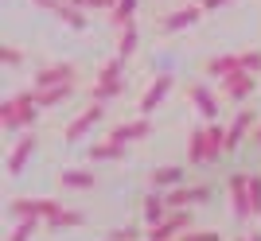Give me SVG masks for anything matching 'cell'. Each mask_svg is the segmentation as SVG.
<instances>
[{
    "mask_svg": "<svg viewBox=\"0 0 261 241\" xmlns=\"http://www.w3.org/2000/svg\"><path fill=\"white\" fill-rule=\"evenodd\" d=\"M230 198H234V214L238 218H253V202H250V175H230Z\"/></svg>",
    "mask_w": 261,
    "mask_h": 241,
    "instance_id": "9",
    "label": "cell"
},
{
    "mask_svg": "<svg viewBox=\"0 0 261 241\" xmlns=\"http://www.w3.org/2000/svg\"><path fill=\"white\" fill-rule=\"evenodd\" d=\"M172 89H175V78H172V74H156V82L144 89V98H141V113H144V117H152L164 101H168V94H172Z\"/></svg>",
    "mask_w": 261,
    "mask_h": 241,
    "instance_id": "6",
    "label": "cell"
},
{
    "mask_svg": "<svg viewBox=\"0 0 261 241\" xmlns=\"http://www.w3.org/2000/svg\"><path fill=\"white\" fill-rule=\"evenodd\" d=\"M121 156H125V144L101 140V144H94V148H90V164H109V160H121Z\"/></svg>",
    "mask_w": 261,
    "mask_h": 241,
    "instance_id": "20",
    "label": "cell"
},
{
    "mask_svg": "<svg viewBox=\"0 0 261 241\" xmlns=\"http://www.w3.org/2000/svg\"><path fill=\"white\" fill-rule=\"evenodd\" d=\"M35 4H39V8H47V12H55V16L66 8V0H35Z\"/></svg>",
    "mask_w": 261,
    "mask_h": 241,
    "instance_id": "32",
    "label": "cell"
},
{
    "mask_svg": "<svg viewBox=\"0 0 261 241\" xmlns=\"http://www.w3.org/2000/svg\"><path fill=\"white\" fill-rule=\"evenodd\" d=\"M101 117H106V101H94V105H86V109H82L74 120H70V125H66L63 140H66V144H78V140H82V136H86V132L94 129Z\"/></svg>",
    "mask_w": 261,
    "mask_h": 241,
    "instance_id": "2",
    "label": "cell"
},
{
    "mask_svg": "<svg viewBox=\"0 0 261 241\" xmlns=\"http://www.w3.org/2000/svg\"><path fill=\"white\" fill-rule=\"evenodd\" d=\"M141 218L148 222V226L164 222V218H168V198H164V195H144V202H141Z\"/></svg>",
    "mask_w": 261,
    "mask_h": 241,
    "instance_id": "18",
    "label": "cell"
},
{
    "mask_svg": "<svg viewBox=\"0 0 261 241\" xmlns=\"http://www.w3.org/2000/svg\"><path fill=\"white\" fill-rule=\"evenodd\" d=\"M59 183H63L66 191H90V187L98 183V175H94L90 167H74V171H63V175H59Z\"/></svg>",
    "mask_w": 261,
    "mask_h": 241,
    "instance_id": "17",
    "label": "cell"
},
{
    "mask_svg": "<svg viewBox=\"0 0 261 241\" xmlns=\"http://www.w3.org/2000/svg\"><path fill=\"white\" fill-rule=\"evenodd\" d=\"M59 20H63V23H70V27H78V32H82V27H86V12H82V8H78V4H70V0H66V8L63 12H59Z\"/></svg>",
    "mask_w": 261,
    "mask_h": 241,
    "instance_id": "25",
    "label": "cell"
},
{
    "mask_svg": "<svg viewBox=\"0 0 261 241\" xmlns=\"http://www.w3.org/2000/svg\"><path fill=\"white\" fill-rule=\"evenodd\" d=\"M218 89H222V98H226V101H250V94L257 89V78H253L250 70H238V74L222 78Z\"/></svg>",
    "mask_w": 261,
    "mask_h": 241,
    "instance_id": "5",
    "label": "cell"
},
{
    "mask_svg": "<svg viewBox=\"0 0 261 241\" xmlns=\"http://www.w3.org/2000/svg\"><path fill=\"white\" fill-rule=\"evenodd\" d=\"M203 20V8H195V4H184V8H175V12H168L160 20V32L164 35H175V32H187L191 23H199Z\"/></svg>",
    "mask_w": 261,
    "mask_h": 241,
    "instance_id": "7",
    "label": "cell"
},
{
    "mask_svg": "<svg viewBox=\"0 0 261 241\" xmlns=\"http://www.w3.org/2000/svg\"><path fill=\"white\" fill-rule=\"evenodd\" d=\"M121 89H125V78H98L90 98L94 101H113V98H121Z\"/></svg>",
    "mask_w": 261,
    "mask_h": 241,
    "instance_id": "21",
    "label": "cell"
},
{
    "mask_svg": "<svg viewBox=\"0 0 261 241\" xmlns=\"http://www.w3.org/2000/svg\"><path fill=\"white\" fill-rule=\"evenodd\" d=\"M187 164H195V167L211 164V136H207V125L187 136Z\"/></svg>",
    "mask_w": 261,
    "mask_h": 241,
    "instance_id": "10",
    "label": "cell"
},
{
    "mask_svg": "<svg viewBox=\"0 0 261 241\" xmlns=\"http://www.w3.org/2000/svg\"><path fill=\"white\" fill-rule=\"evenodd\" d=\"M35 230H39V218H23V222H16V230H12L8 241H32Z\"/></svg>",
    "mask_w": 261,
    "mask_h": 241,
    "instance_id": "26",
    "label": "cell"
},
{
    "mask_svg": "<svg viewBox=\"0 0 261 241\" xmlns=\"http://www.w3.org/2000/svg\"><path fill=\"white\" fill-rule=\"evenodd\" d=\"M0 63H4V66H20V63H23V51H16V47H4V51H0Z\"/></svg>",
    "mask_w": 261,
    "mask_h": 241,
    "instance_id": "30",
    "label": "cell"
},
{
    "mask_svg": "<svg viewBox=\"0 0 261 241\" xmlns=\"http://www.w3.org/2000/svg\"><path fill=\"white\" fill-rule=\"evenodd\" d=\"M35 117H39V105H35V94L32 89H23L16 98H8L0 105V125L8 132H20V129H32Z\"/></svg>",
    "mask_w": 261,
    "mask_h": 241,
    "instance_id": "1",
    "label": "cell"
},
{
    "mask_svg": "<svg viewBox=\"0 0 261 241\" xmlns=\"http://www.w3.org/2000/svg\"><path fill=\"white\" fill-rule=\"evenodd\" d=\"M242 70L261 74V51H242Z\"/></svg>",
    "mask_w": 261,
    "mask_h": 241,
    "instance_id": "28",
    "label": "cell"
},
{
    "mask_svg": "<svg viewBox=\"0 0 261 241\" xmlns=\"http://www.w3.org/2000/svg\"><path fill=\"white\" fill-rule=\"evenodd\" d=\"M35 148H39V136H20V144L8 152V175H20L28 167V160L35 156Z\"/></svg>",
    "mask_w": 261,
    "mask_h": 241,
    "instance_id": "12",
    "label": "cell"
},
{
    "mask_svg": "<svg viewBox=\"0 0 261 241\" xmlns=\"http://www.w3.org/2000/svg\"><path fill=\"white\" fill-rule=\"evenodd\" d=\"M250 202H253V218L261 214V175H250Z\"/></svg>",
    "mask_w": 261,
    "mask_h": 241,
    "instance_id": "29",
    "label": "cell"
},
{
    "mask_svg": "<svg viewBox=\"0 0 261 241\" xmlns=\"http://www.w3.org/2000/svg\"><path fill=\"white\" fill-rule=\"evenodd\" d=\"M148 132H152V120L141 113L137 120H121V125H113V129H109V140L133 144V140H141V136H148Z\"/></svg>",
    "mask_w": 261,
    "mask_h": 241,
    "instance_id": "8",
    "label": "cell"
},
{
    "mask_svg": "<svg viewBox=\"0 0 261 241\" xmlns=\"http://www.w3.org/2000/svg\"><path fill=\"white\" fill-rule=\"evenodd\" d=\"M55 210H59V202H55V198H16V202L8 206V214H12L16 222H23V218H39V222H47Z\"/></svg>",
    "mask_w": 261,
    "mask_h": 241,
    "instance_id": "3",
    "label": "cell"
},
{
    "mask_svg": "<svg viewBox=\"0 0 261 241\" xmlns=\"http://www.w3.org/2000/svg\"><path fill=\"white\" fill-rule=\"evenodd\" d=\"M179 241H222V233L218 230H187Z\"/></svg>",
    "mask_w": 261,
    "mask_h": 241,
    "instance_id": "27",
    "label": "cell"
},
{
    "mask_svg": "<svg viewBox=\"0 0 261 241\" xmlns=\"http://www.w3.org/2000/svg\"><path fill=\"white\" fill-rule=\"evenodd\" d=\"M32 94H35V105H39V109H51V105H59V101H66L74 94V82H66V86H47V89L32 86Z\"/></svg>",
    "mask_w": 261,
    "mask_h": 241,
    "instance_id": "16",
    "label": "cell"
},
{
    "mask_svg": "<svg viewBox=\"0 0 261 241\" xmlns=\"http://www.w3.org/2000/svg\"><path fill=\"white\" fill-rule=\"evenodd\" d=\"M137 237H141V233L133 230V226H121V230L109 233V241H137Z\"/></svg>",
    "mask_w": 261,
    "mask_h": 241,
    "instance_id": "31",
    "label": "cell"
},
{
    "mask_svg": "<svg viewBox=\"0 0 261 241\" xmlns=\"http://www.w3.org/2000/svg\"><path fill=\"white\" fill-rule=\"evenodd\" d=\"M148 183H152L156 191H164V187L172 191V187H179V183H184V167H156L152 175H148Z\"/></svg>",
    "mask_w": 261,
    "mask_h": 241,
    "instance_id": "22",
    "label": "cell"
},
{
    "mask_svg": "<svg viewBox=\"0 0 261 241\" xmlns=\"http://www.w3.org/2000/svg\"><path fill=\"white\" fill-rule=\"evenodd\" d=\"M137 43H141V35H137V27H121V39H117V55L125 58V63H129L133 55H137Z\"/></svg>",
    "mask_w": 261,
    "mask_h": 241,
    "instance_id": "23",
    "label": "cell"
},
{
    "mask_svg": "<svg viewBox=\"0 0 261 241\" xmlns=\"http://www.w3.org/2000/svg\"><path fill=\"white\" fill-rule=\"evenodd\" d=\"M66 82H78L74 63H51V66H43V70H35V78H32V86H35V89L66 86Z\"/></svg>",
    "mask_w": 261,
    "mask_h": 241,
    "instance_id": "4",
    "label": "cell"
},
{
    "mask_svg": "<svg viewBox=\"0 0 261 241\" xmlns=\"http://www.w3.org/2000/svg\"><path fill=\"white\" fill-rule=\"evenodd\" d=\"M137 4H141V0H117V8L109 12V20L117 23V27H129L133 16H137Z\"/></svg>",
    "mask_w": 261,
    "mask_h": 241,
    "instance_id": "24",
    "label": "cell"
},
{
    "mask_svg": "<svg viewBox=\"0 0 261 241\" xmlns=\"http://www.w3.org/2000/svg\"><path fill=\"white\" fill-rule=\"evenodd\" d=\"M226 4H234V0H203V12H218V8H226Z\"/></svg>",
    "mask_w": 261,
    "mask_h": 241,
    "instance_id": "33",
    "label": "cell"
},
{
    "mask_svg": "<svg viewBox=\"0 0 261 241\" xmlns=\"http://www.w3.org/2000/svg\"><path fill=\"white\" fill-rule=\"evenodd\" d=\"M207 195H211L207 187H184L179 183V187H172L164 198H168V206H199V202H207Z\"/></svg>",
    "mask_w": 261,
    "mask_h": 241,
    "instance_id": "13",
    "label": "cell"
},
{
    "mask_svg": "<svg viewBox=\"0 0 261 241\" xmlns=\"http://www.w3.org/2000/svg\"><path fill=\"white\" fill-rule=\"evenodd\" d=\"M246 136H253V109H238V117L230 120V129H226V152H230V148H238V144H246Z\"/></svg>",
    "mask_w": 261,
    "mask_h": 241,
    "instance_id": "11",
    "label": "cell"
},
{
    "mask_svg": "<svg viewBox=\"0 0 261 241\" xmlns=\"http://www.w3.org/2000/svg\"><path fill=\"white\" fill-rule=\"evenodd\" d=\"M82 222H86V214H82V210H63V206H59L51 218H47V226H51V230H78Z\"/></svg>",
    "mask_w": 261,
    "mask_h": 241,
    "instance_id": "19",
    "label": "cell"
},
{
    "mask_svg": "<svg viewBox=\"0 0 261 241\" xmlns=\"http://www.w3.org/2000/svg\"><path fill=\"white\" fill-rule=\"evenodd\" d=\"M203 70L222 82V78H230V74H238V70H242V55H215V58L203 63Z\"/></svg>",
    "mask_w": 261,
    "mask_h": 241,
    "instance_id": "15",
    "label": "cell"
},
{
    "mask_svg": "<svg viewBox=\"0 0 261 241\" xmlns=\"http://www.w3.org/2000/svg\"><path fill=\"white\" fill-rule=\"evenodd\" d=\"M250 140H253V144H261V125L253 129V136H250Z\"/></svg>",
    "mask_w": 261,
    "mask_h": 241,
    "instance_id": "34",
    "label": "cell"
},
{
    "mask_svg": "<svg viewBox=\"0 0 261 241\" xmlns=\"http://www.w3.org/2000/svg\"><path fill=\"white\" fill-rule=\"evenodd\" d=\"M187 98L195 101V109L203 113L207 120H218V98L211 94L207 86H203V82H195V86H187Z\"/></svg>",
    "mask_w": 261,
    "mask_h": 241,
    "instance_id": "14",
    "label": "cell"
},
{
    "mask_svg": "<svg viewBox=\"0 0 261 241\" xmlns=\"http://www.w3.org/2000/svg\"><path fill=\"white\" fill-rule=\"evenodd\" d=\"M242 241H261V233H250V237H242Z\"/></svg>",
    "mask_w": 261,
    "mask_h": 241,
    "instance_id": "35",
    "label": "cell"
}]
</instances>
